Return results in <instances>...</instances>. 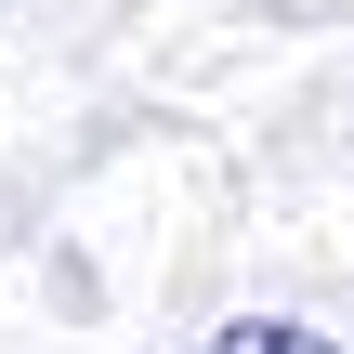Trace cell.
I'll return each mask as SVG.
<instances>
[{"label": "cell", "instance_id": "cell-1", "mask_svg": "<svg viewBox=\"0 0 354 354\" xmlns=\"http://www.w3.org/2000/svg\"><path fill=\"white\" fill-rule=\"evenodd\" d=\"M197 354H328V342H315L302 315H236V328H210Z\"/></svg>", "mask_w": 354, "mask_h": 354}]
</instances>
